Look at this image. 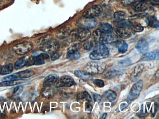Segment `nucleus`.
<instances>
[{"mask_svg": "<svg viewBox=\"0 0 159 119\" xmlns=\"http://www.w3.org/2000/svg\"><path fill=\"white\" fill-rule=\"evenodd\" d=\"M91 34V32L89 29L79 28L71 31L69 36L71 41L78 40L80 42H83L88 40Z\"/></svg>", "mask_w": 159, "mask_h": 119, "instance_id": "f257e3e1", "label": "nucleus"}, {"mask_svg": "<svg viewBox=\"0 0 159 119\" xmlns=\"http://www.w3.org/2000/svg\"><path fill=\"white\" fill-rule=\"evenodd\" d=\"M106 64L104 62H90L87 63L84 69L88 73L92 74H101L106 69Z\"/></svg>", "mask_w": 159, "mask_h": 119, "instance_id": "f03ea898", "label": "nucleus"}, {"mask_svg": "<svg viewBox=\"0 0 159 119\" xmlns=\"http://www.w3.org/2000/svg\"><path fill=\"white\" fill-rule=\"evenodd\" d=\"M109 50L105 44H100L97 49L90 54V58L93 60H98L108 57Z\"/></svg>", "mask_w": 159, "mask_h": 119, "instance_id": "7ed1b4c3", "label": "nucleus"}, {"mask_svg": "<svg viewBox=\"0 0 159 119\" xmlns=\"http://www.w3.org/2000/svg\"><path fill=\"white\" fill-rule=\"evenodd\" d=\"M143 87V82L142 80H139L133 85L129 92V95L126 99V102L130 104L134 99L137 98L141 92Z\"/></svg>", "mask_w": 159, "mask_h": 119, "instance_id": "20e7f679", "label": "nucleus"}, {"mask_svg": "<svg viewBox=\"0 0 159 119\" xmlns=\"http://www.w3.org/2000/svg\"><path fill=\"white\" fill-rule=\"evenodd\" d=\"M98 21L95 18H89L83 17L79 19L77 21V25L81 29H92L96 26Z\"/></svg>", "mask_w": 159, "mask_h": 119, "instance_id": "39448f33", "label": "nucleus"}, {"mask_svg": "<svg viewBox=\"0 0 159 119\" xmlns=\"http://www.w3.org/2000/svg\"><path fill=\"white\" fill-rule=\"evenodd\" d=\"M59 43L55 40H52L48 41L47 42L41 45V48L44 53L47 54L52 55L59 49Z\"/></svg>", "mask_w": 159, "mask_h": 119, "instance_id": "423d86ee", "label": "nucleus"}, {"mask_svg": "<svg viewBox=\"0 0 159 119\" xmlns=\"http://www.w3.org/2000/svg\"><path fill=\"white\" fill-rule=\"evenodd\" d=\"M33 47L32 43L29 42H25L16 45L13 47L14 51L17 55H23L29 52Z\"/></svg>", "mask_w": 159, "mask_h": 119, "instance_id": "0eeeda50", "label": "nucleus"}, {"mask_svg": "<svg viewBox=\"0 0 159 119\" xmlns=\"http://www.w3.org/2000/svg\"><path fill=\"white\" fill-rule=\"evenodd\" d=\"M102 12V8L101 6L98 5H96L84 11L83 14V16L84 17L89 18H95L100 15Z\"/></svg>", "mask_w": 159, "mask_h": 119, "instance_id": "6e6552de", "label": "nucleus"}, {"mask_svg": "<svg viewBox=\"0 0 159 119\" xmlns=\"http://www.w3.org/2000/svg\"><path fill=\"white\" fill-rule=\"evenodd\" d=\"M49 58V55L47 53H42L39 54L37 56H33L28 59L27 65V66H31V65H42L45 63V60Z\"/></svg>", "mask_w": 159, "mask_h": 119, "instance_id": "1a4fd4ad", "label": "nucleus"}, {"mask_svg": "<svg viewBox=\"0 0 159 119\" xmlns=\"http://www.w3.org/2000/svg\"><path fill=\"white\" fill-rule=\"evenodd\" d=\"M144 68V64H139L136 66L134 68L133 72L130 75V80L132 82H135L138 81Z\"/></svg>", "mask_w": 159, "mask_h": 119, "instance_id": "9d476101", "label": "nucleus"}, {"mask_svg": "<svg viewBox=\"0 0 159 119\" xmlns=\"http://www.w3.org/2000/svg\"><path fill=\"white\" fill-rule=\"evenodd\" d=\"M58 81V80H57ZM74 80L72 77L68 75L62 76L57 83V87L70 86L74 84Z\"/></svg>", "mask_w": 159, "mask_h": 119, "instance_id": "9b49d317", "label": "nucleus"}, {"mask_svg": "<svg viewBox=\"0 0 159 119\" xmlns=\"http://www.w3.org/2000/svg\"><path fill=\"white\" fill-rule=\"evenodd\" d=\"M148 7V2L147 0H139L133 3L132 8L136 12H142L147 9Z\"/></svg>", "mask_w": 159, "mask_h": 119, "instance_id": "f8f14e48", "label": "nucleus"}, {"mask_svg": "<svg viewBox=\"0 0 159 119\" xmlns=\"http://www.w3.org/2000/svg\"><path fill=\"white\" fill-rule=\"evenodd\" d=\"M124 70L121 68H113L109 70L104 75L106 79H112L115 77H119L123 74Z\"/></svg>", "mask_w": 159, "mask_h": 119, "instance_id": "ddd939ff", "label": "nucleus"}, {"mask_svg": "<svg viewBox=\"0 0 159 119\" xmlns=\"http://www.w3.org/2000/svg\"><path fill=\"white\" fill-rule=\"evenodd\" d=\"M117 40V37L112 33H102L99 40L100 44H106L114 42Z\"/></svg>", "mask_w": 159, "mask_h": 119, "instance_id": "4468645a", "label": "nucleus"}, {"mask_svg": "<svg viewBox=\"0 0 159 119\" xmlns=\"http://www.w3.org/2000/svg\"><path fill=\"white\" fill-rule=\"evenodd\" d=\"M136 48L140 54L147 53L149 49L148 43L145 39H141L135 46Z\"/></svg>", "mask_w": 159, "mask_h": 119, "instance_id": "2eb2a0df", "label": "nucleus"}, {"mask_svg": "<svg viewBox=\"0 0 159 119\" xmlns=\"http://www.w3.org/2000/svg\"><path fill=\"white\" fill-rule=\"evenodd\" d=\"M115 30L118 36L124 39L129 38L132 34V30L127 28L116 27Z\"/></svg>", "mask_w": 159, "mask_h": 119, "instance_id": "dca6fc26", "label": "nucleus"}, {"mask_svg": "<svg viewBox=\"0 0 159 119\" xmlns=\"http://www.w3.org/2000/svg\"><path fill=\"white\" fill-rule=\"evenodd\" d=\"M70 28L69 26H65L59 29L57 31L56 35L57 38L60 39H64L69 37L70 32Z\"/></svg>", "mask_w": 159, "mask_h": 119, "instance_id": "f3484780", "label": "nucleus"}, {"mask_svg": "<svg viewBox=\"0 0 159 119\" xmlns=\"http://www.w3.org/2000/svg\"><path fill=\"white\" fill-rule=\"evenodd\" d=\"M159 50L146 53L141 57L139 61H147V60H155L159 59Z\"/></svg>", "mask_w": 159, "mask_h": 119, "instance_id": "a211bd4d", "label": "nucleus"}, {"mask_svg": "<svg viewBox=\"0 0 159 119\" xmlns=\"http://www.w3.org/2000/svg\"><path fill=\"white\" fill-rule=\"evenodd\" d=\"M58 80V76L57 74H50L44 79L43 84L45 86H50L54 84Z\"/></svg>", "mask_w": 159, "mask_h": 119, "instance_id": "6ab92c4d", "label": "nucleus"}, {"mask_svg": "<svg viewBox=\"0 0 159 119\" xmlns=\"http://www.w3.org/2000/svg\"><path fill=\"white\" fill-rule=\"evenodd\" d=\"M116 27H120V28H127L132 30L133 24L131 21L123 19L120 20H115L114 21Z\"/></svg>", "mask_w": 159, "mask_h": 119, "instance_id": "aec40b11", "label": "nucleus"}, {"mask_svg": "<svg viewBox=\"0 0 159 119\" xmlns=\"http://www.w3.org/2000/svg\"><path fill=\"white\" fill-rule=\"evenodd\" d=\"M115 45L118 48V51L120 54H123L126 52L128 49V45L126 42L123 40L115 41Z\"/></svg>", "mask_w": 159, "mask_h": 119, "instance_id": "412c9836", "label": "nucleus"}, {"mask_svg": "<svg viewBox=\"0 0 159 119\" xmlns=\"http://www.w3.org/2000/svg\"><path fill=\"white\" fill-rule=\"evenodd\" d=\"M117 97L116 92L113 90H109L106 91L103 95V99L106 101H110L111 102L115 101Z\"/></svg>", "mask_w": 159, "mask_h": 119, "instance_id": "4be33fe9", "label": "nucleus"}, {"mask_svg": "<svg viewBox=\"0 0 159 119\" xmlns=\"http://www.w3.org/2000/svg\"><path fill=\"white\" fill-rule=\"evenodd\" d=\"M98 29L102 33H111L113 31V28L111 25L107 22H102L99 24Z\"/></svg>", "mask_w": 159, "mask_h": 119, "instance_id": "5701e85b", "label": "nucleus"}, {"mask_svg": "<svg viewBox=\"0 0 159 119\" xmlns=\"http://www.w3.org/2000/svg\"><path fill=\"white\" fill-rule=\"evenodd\" d=\"M18 79L28 78L35 74V72L32 70L27 69L15 73Z\"/></svg>", "mask_w": 159, "mask_h": 119, "instance_id": "b1692460", "label": "nucleus"}, {"mask_svg": "<svg viewBox=\"0 0 159 119\" xmlns=\"http://www.w3.org/2000/svg\"><path fill=\"white\" fill-rule=\"evenodd\" d=\"M28 59L26 57H22L18 59L15 63L14 67L16 69L19 70L27 66Z\"/></svg>", "mask_w": 159, "mask_h": 119, "instance_id": "393cba45", "label": "nucleus"}, {"mask_svg": "<svg viewBox=\"0 0 159 119\" xmlns=\"http://www.w3.org/2000/svg\"><path fill=\"white\" fill-rule=\"evenodd\" d=\"M74 74L75 76H77L78 78H80V79H83L84 80H90L92 78V76H91L90 73H88L87 72L85 71L75 70L74 72Z\"/></svg>", "mask_w": 159, "mask_h": 119, "instance_id": "a878e982", "label": "nucleus"}, {"mask_svg": "<svg viewBox=\"0 0 159 119\" xmlns=\"http://www.w3.org/2000/svg\"><path fill=\"white\" fill-rule=\"evenodd\" d=\"M77 99L78 101H81V102H84V101L90 102L92 101V98L87 92H82L79 93L77 96Z\"/></svg>", "mask_w": 159, "mask_h": 119, "instance_id": "bb28decb", "label": "nucleus"}, {"mask_svg": "<svg viewBox=\"0 0 159 119\" xmlns=\"http://www.w3.org/2000/svg\"><path fill=\"white\" fill-rule=\"evenodd\" d=\"M147 24L151 27L157 28L159 27V22L157 19L153 16H150L146 19Z\"/></svg>", "mask_w": 159, "mask_h": 119, "instance_id": "cd10ccee", "label": "nucleus"}, {"mask_svg": "<svg viewBox=\"0 0 159 119\" xmlns=\"http://www.w3.org/2000/svg\"><path fill=\"white\" fill-rule=\"evenodd\" d=\"M13 70V66L11 63L6 64L2 68L1 73L2 75H6L11 73Z\"/></svg>", "mask_w": 159, "mask_h": 119, "instance_id": "c85d7f7f", "label": "nucleus"}, {"mask_svg": "<svg viewBox=\"0 0 159 119\" xmlns=\"http://www.w3.org/2000/svg\"><path fill=\"white\" fill-rule=\"evenodd\" d=\"M66 57L70 60H77L80 57V54L78 51L72 53H68Z\"/></svg>", "mask_w": 159, "mask_h": 119, "instance_id": "c756f323", "label": "nucleus"}, {"mask_svg": "<svg viewBox=\"0 0 159 119\" xmlns=\"http://www.w3.org/2000/svg\"><path fill=\"white\" fill-rule=\"evenodd\" d=\"M81 46V44L80 42H75L70 46L68 49V53H72L75 51H78Z\"/></svg>", "mask_w": 159, "mask_h": 119, "instance_id": "7c9ffc66", "label": "nucleus"}, {"mask_svg": "<svg viewBox=\"0 0 159 119\" xmlns=\"http://www.w3.org/2000/svg\"><path fill=\"white\" fill-rule=\"evenodd\" d=\"M101 34H102V33L99 31L98 29H97L96 30L94 31L93 32V38L94 41L96 43H99V40H100V37H101Z\"/></svg>", "mask_w": 159, "mask_h": 119, "instance_id": "2f4dec72", "label": "nucleus"}, {"mask_svg": "<svg viewBox=\"0 0 159 119\" xmlns=\"http://www.w3.org/2000/svg\"><path fill=\"white\" fill-rule=\"evenodd\" d=\"M125 16H126V14L125 12L121 11H119L115 12L113 16L115 18V20H118L123 19L125 17Z\"/></svg>", "mask_w": 159, "mask_h": 119, "instance_id": "473e14b6", "label": "nucleus"}, {"mask_svg": "<svg viewBox=\"0 0 159 119\" xmlns=\"http://www.w3.org/2000/svg\"><path fill=\"white\" fill-rule=\"evenodd\" d=\"M131 63L130 60L128 58H125L119 61V65L120 67H126L131 65Z\"/></svg>", "mask_w": 159, "mask_h": 119, "instance_id": "72a5a7b5", "label": "nucleus"}, {"mask_svg": "<svg viewBox=\"0 0 159 119\" xmlns=\"http://www.w3.org/2000/svg\"><path fill=\"white\" fill-rule=\"evenodd\" d=\"M132 24H133L132 30H134V31L136 32H140L144 29V28L139 23H132Z\"/></svg>", "mask_w": 159, "mask_h": 119, "instance_id": "f704fd0d", "label": "nucleus"}, {"mask_svg": "<svg viewBox=\"0 0 159 119\" xmlns=\"http://www.w3.org/2000/svg\"><path fill=\"white\" fill-rule=\"evenodd\" d=\"M51 39H52V36L50 35H47L40 38L38 40V41H39L38 42L40 44V45H41L47 42L48 41H50Z\"/></svg>", "mask_w": 159, "mask_h": 119, "instance_id": "c9c22d12", "label": "nucleus"}, {"mask_svg": "<svg viewBox=\"0 0 159 119\" xmlns=\"http://www.w3.org/2000/svg\"><path fill=\"white\" fill-rule=\"evenodd\" d=\"M18 80L17 76L15 73L11 75H8V76L4 77L2 79V81L3 82H7V81H14V80Z\"/></svg>", "mask_w": 159, "mask_h": 119, "instance_id": "e433bc0d", "label": "nucleus"}, {"mask_svg": "<svg viewBox=\"0 0 159 119\" xmlns=\"http://www.w3.org/2000/svg\"><path fill=\"white\" fill-rule=\"evenodd\" d=\"M93 46V42L92 40H87L84 41L83 44V47L85 50H90Z\"/></svg>", "mask_w": 159, "mask_h": 119, "instance_id": "4c0bfd02", "label": "nucleus"}, {"mask_svg": "<svg viewBox=\"0 0 159 119\" xmlns=\"http://www.w3.org/2000/svg\"><path fill=\"white\" fill-rule=\"evenodd\" d=\"M24 87L22 86H18L14 88L13 90V94L15 96L20 95L23 92Z\"/></svg>", "mask_w": 159, "mask_h": 119, "instance_id": "58836bf2", "label": "nucleus"}, {"mask_svg": "<svg viewBox=\"0 0 159 119\" xmlns=\"http://www.w3.org/2000/svg\"><path fill=\"white\" fill-rule=\"evenodd\" d=\"M93 82L96 86L98 87H103L105 85L104 82L102 80H99V79H95L93 81Z\"/></svg>", "mask_w": 159, "mask_h": 119, "instance_id": "ea45409f", "label": "nucleus"}, {"mask_svg": "<svg viewBox=\"0 0 159 119\" xmlns=\"http://www.w3.org/2000/svg\"><path fill=\"white\" fill-rule=\"evenodd\" d=\"M62 55V53L61 52H56L55 53H54L52 55V60H56L58 59L61 55Z\"/></svg>", "mask_w": 159, "mask_h": 119, "instance_id": "a19ab883", "label": "nucleus"}, {"mask_svg": "<svg viewBox=\"0 0 159 119\" xmlns=\"http://www.w3.org/2000/svg\"><path fill=\"white\" fill-rule=\"evenodd\" d=\"M135 0H121V3L123 5L128 6L133 4Z\"/></svg>", "mask_w": 159, "mask_h": 119, "instance_id": "79ce46f5", "label": "nucleus"}, {"mask_svg": "<svg viewBox=\"0 0 159 119\" xmlns=\"http://www.w3.org/2000/svg\"><path fill=\"white\" fill-rule=\"evenodd\" d=\"M93 98L94 99V100L98 103H100L101 101V97L99 95H98V94H94L93 95Z\"/></svg>", "mask_w": 159, "mask_h": 119, "instance_id": "37998d69", "label": "nucleus"}, {"mask_svg": "<svg viewBox=\"0 0 159 119\" xmlns=\"http://www.w3.org/2000/svg\"><path fill=\"white\" fill-rule=\"evenodd\" d=\"M93 108V107L92 105L88 103H86L85 104V109L86 111H91Z\"/></svg>", "mask_w": 159, "mask_h": 119, "instance_id": "c03bdc74", "label": "nucleus"}, {"mask_svg": "<svg viewBox=\"0 0 159 119\" xmlns=\"http://www.w3.org/2000/svg\"><path fill=\"white\" fill-rule=\"evenodd\" d=\"M147 1L155 5H158L159 4V0H147Z\"/></svg>", "mask_w": 159, "mask_h": 119, "instance_id": "a18cd8bd", "label": "nucleus"}, {"mask_svg": "<svg viewBox=\"0 0 159 119\" xmlns=\"http://www.w3.org/2000/svg\"><path fill=\"white\" fill-rule=\"evenodd\" d=\"M128 106V104H126L125 103H122L120 105V109L121 110L126 108V107Z\"/></svg>", "mask_w": 159, "mask_h": 119, "instance_id": "49530a36", "label": "nucleus"}, {"mask_svg": "<svg viewBox=\"0 0 159 119\" xmlns=\"http://www.w3.org/2000/svg\"><path fill=\"white\" fill-rule=\"evenodd\" d=\"M107 113H104V114H103V115H102V117H100V118H101V119H105V118H106V116H107Z\"/></svg>", "mask_w": 159, "mask_h": 119, "instance_id": "de8ad7c7", "label": "nucleus"}, {"mask_svg": "<svg viewBox=\"0 0 159 119\" xmlns=\"http://www.w3.org/2000/svg\"><path fill=\"white\" fill-rule=\"evenodd\" d=\"M1 69H2L1 66H0V74H1Z\"/></svg>", "mask_w": 159, "mask_h": 119, "instance_id": "09e8293b", "label": "nucleus"}, {"mask_svg": "<svg viewBox=\"0 0 159 119\" xmlns=\"http://www.w3.org/2000/svg\"><path fill=\"white\" fill-rule=\"evenodd\" d=\"M111 1H118V0H111Z\"/></svg>", "mask_w": 159, "mask_h": 119, "instance_id": "8fccbe9b", "label": "nucleus"}]
</instances>
